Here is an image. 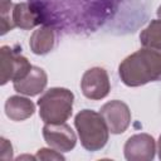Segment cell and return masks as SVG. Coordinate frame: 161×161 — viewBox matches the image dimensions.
Instances as JSON below:
<instances>
[{
  "label": "cell",
  "mask_w": 161,
  "mask_h": 161,
  "mask_svg": "<svg viewBox=\"0 0 161 161\" xmlns=\"http://www.w3.org/2000/svg\"><path fill=\"white\" fill-rule=\"evenodd\" d=\"M118 74L127 87H140L150 82H158L161 80V53L142 48L121 62Z\"/></svg>",
  "instance_id": "1"
},
{
  "label": "cell",
  "mask_w": 161,
  "mask_h": 161,
  "mask_svg": "<svg viewBox=\"0 0 161 161\" xmlns=\"http://www.w3.org/2000/svg\"><path fill=\"white\" fill-rule=\"evenodd\" d=\"M74 126L80 145L87 151L96 152L106 146L109 130L101 113L92 109H82L75 114Z\"/></svg>",
  "instance_id": "2"
},
{
  "label": "cell",
  "mask_w": 161,
  "mask_h": 161,
  "mask_svg": "<svg viewBox=\"0 0 161 161\" xmlns=\"http://www.w3.org/2000/svg\"><path fill=\"white\" fill-rule=\"evenodd\" d=\"M74 94L63 87L48 89L39 99V116L44 123H65L72 116Z\"/></svg>",
  "instance_id": "3"
},
{
  "label": "cell",
  "mask_w": 161,
  "mask_h": 161,
  "mask_svg": "<svg viewBox=\"0 0 161 161\" xmlns=\"http://www.w3.org/2000/svg\"><path fill=\"white\" fill-rule=\"evenodd\" d=\"M31 64L29 60L19 54L16 50L8 45H3L0 48V83L1 86L6 84L9 80L16 82L21 78H24L29 70L31 69Z\"/></svg>",
  "instance_id": "4"
},
{
  "label": "cell",
  "mask_w": 161,
  "mask_h": 161,
  "mask_svg": "<svg viewBox=\"0 0 161 161\" xmlns=\"http://www.w3.org/2000/svg\"><path fill=\"white\" fill-rule=\"evenodd\" d=\"M80 89L84 97L92 101H99L111 91L108 73L104 68L93 67L84 72L80 80Z\"/></svg>",
  "instance_id": "5"
},
{
  "label": "cell",
  "mask_w": 161,
  "mask_h": 161,
  "mask_svg": "<svg viewBox=\"0 0 161 161\" xmlns=\"http://www.w3.org/2000/svg\"><path fill=\"white\" fill-rule=\"evenodd\" d=\"M102 114L108 130L113 135L123 133L131 123V111L128 106L118 99L109 101L101 107Z\"/></svg>",
  "instance_id": "6"
},
{
  "label": "cell",
  "mask_w": 161,
  "mask_h": 161,
  "mask_svg": "<svg viewBox=\"0 0 161 161\" xmlns=\"http://www.w3.org/2000/svg\"><path fill=\"white\" fill-rule=\"evenodd\" d=\"M43 137L49 147L59 152H69L77 143V136L67 123H45L43 127Z\"/></svg>",
  "instance_id": "7"
},
{
  "label": "cell",
  "mask_w": 161,
  "mask_h": 161,
  "mask_svg": "<svg viewBox=\"0 0 161 161\" xmlns=\"http://www.w3.org/2000/svg\"><path fill=\"white\" fill-rule=\"evenodd\" d=\"M123 152L128 161H151L155 157L156 143L151 135L137 133L126 141Z\"/></svg>",
  "instance_id": "8"
},
{
  "label": "cell",
  "mask_w": 161,
  "mask_h": 161,
  "mask_svg": "<svg viewBox=\"0 0 161 161\" xmlns=\"http://www.w3.org/2000/svg\"><path fill=\"white\" fill-rule=\"evenodd\" d=\"M47 83H48V75L45 70L40 67L33 65L29 73L24 78L13 82V87L20 94L34 97L45 89Z\"/></svg>",
  "instance_id": "9"
},
{
  "label": "cell",
  "mask_w": 161,
  "mask_h": 161,
  "mask_svg": "<svg viewBox=\"0 0 161 161\" xmlns=\"http://www.w3.org/2000/svg\"><path fill=\"white\" fill-rule=\"evenodd\" d=\"M11 19L15 26L29 30L40 24V14L30 3H18L13 6Z\"/></svg>",
  "instance_id": "10"
},
{
  "label": "cell",
  "mask_w": 161,
  "mask_h": 161,
  "mask_svg": "<svg viewBox=\"0 0 161 161\" xmlns=\"http://www.w3.org/2000/svg\"><path fill=\"white\" fill-rule=\"evenodd\" d=\"M4 109L8 118L15 122H20L34 114L35 104L26 97L11 96L6 99Z\"/></svg>",
  "instance_id": "11"
},
{
  "label": "cell",
  "mask_w": 161,
  "mask_h": 161,
  "mask_svg": "<svg viewBox=\"0 0 161 161\" xmlns=\"http://www.w3.org/2000/svg\"><path fill=\"white\" fill-rule=\"evenodd\" d=\"M55 43V33L52 26L43 25L34 30V33L30 36L29 47L30 50L36 55H44L48 54Z\"/></svg>",
  "instance_id": "12"
},
{
  "label": "cell",
  "mask_w": 161,
  "mask_h": 161,
  "mask_svg": "<svg viewBox=\"0 0 161 161\" xmlns=\"http://www.w3.org/2000/svg\"><path fill=\"white\" fill-rule=\"evenodd\" d=\"M140 42L142 48L161 53V19L151 20V23L141 31Z\"/></svg>",
  "instance_id": "13"
},
{
  "label": "cell",
  "mask_w": 161,
  "mask_h": 161,
  "mask_svg": "<svg viewBox=\"0 0 161 161\" xmlns=\"http://www.w3.org/2000/svg\"><path fill=\"white\" fill-rule=\"evenodd\" d=\"M11 0H0V30L1 35L6 34L9 30L15 28L13 19H11V10H13Z\"/></svg>",
  "instance_id": "14"
},
{
  "label": "cell",
  "mask_w": 161,
  "mask_h": 161,
  "mask_svg": "<svg viewBox=\"0 0 161 161\" xmlns=\"http://www.w3.org/2000/svg\"><path fill=\"white\" fill-rule=\"evenodd\" d=\"M36 160H64V156L62 152L54 150V148H39L36 152Z\"/></svg>",
  "instance_id": "15"
},
{
  "label": "cell",
  "mask_w": 161,
  "mask_h": 161,
  "mask_svg": "<svg viewBox=\"0 0 161 161\" xmlns=\"http://www.w3.org/2000/svg\"><path fill=\"white\" fill-rule=\"evenodd\" d=\"M0 157L3 160H9L13 157V147H11V143L5 140V138H1V153H0Z\"/></svg>",
  "instance_id": "16"
},
{
  "label": "cell",
  "mask_w": 161,
  "mask_h": 161,
  "mask_svg": "<svg viewBox=\"0 0 161 161\" xmlns=\"http://www.w3.org/2000/svg\"><path fill=\"white\" fill-rule=\"evenodd\" d=\"M157 152H158V158L161 160V135H160L158 142H157Z\"/></svg>",
  "instance_id": "17"
},
{
  "label": "cell",
  "mask_w": 161,
  "mask_h": 161,
  "mask_svg": "<svg viewBox=\"0 0 161 161\" xmlns=\"http://www.w3.org/2000/svg\"><path fill=\"white\" fill-rule=\"evenodd\" d=\"M157 15H158V18H161V5H160L158 9H157Z\"/></svg>",
  "instance_id": "18"
}]
</instances>
